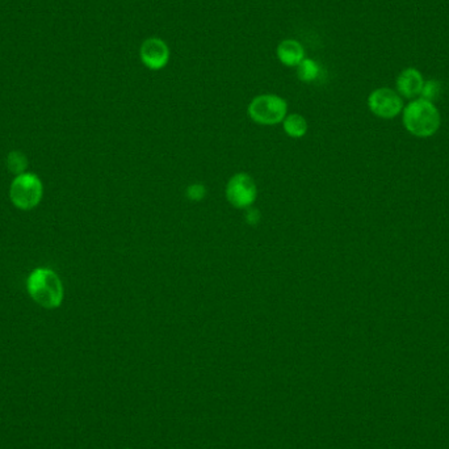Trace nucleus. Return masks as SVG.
<instances>
[{"mask_svg":"<svg viewBox=\"0 0 449 449\" xmlns=\"http://www.w3.org/2000/svg\"><path fill=\"white\" fill-rule=\"evenodd\" d=\"M26 292L29 297L44 309L53 310L62 305L64 288L62 279L50 268H36L26 279Z\"/></svg>","mask_w":449,"mask_h":449,"instance_id":"nucleus-1","label":"nucleus"},{"mask_svg":"<svg viewBox=\"0 0 449 449\" xmlns=\"http://www.w3.org/2000/svg\"><path fill=\"white\" fill-rule=\"evenodd\" d=\"M402 123L405 129L418 138H430L435 136L441 126V116L435 103L418 98L402 111Z\"/></svg>","mask_w":449,"mask_h":449,"instance_id":"nucleus-2","label":"nucleus"},{"mask_svg":"<svg viewBox=\"0 0 449 449\" xmlns=\"http://www.w3.org/2000/svg\"><path fill=\"white\" fill-rule=\"evenodd\" d=\"M44 199V184L33 173L15 176L10 187V200L13 206L20 211H32L37 208Z\"/></svg>","mask_w":449,"mask_h":449,"instance_id":"nucleus-3","label":"nucleus"},{"mask_svg":"<svg viewBox=\"0 0 449 449\" xmlns=\"http://www.w3.org/2000/svg\"><path fill=\"white\" fill-rule=\"evenodd\" d=\"M247 111L251 120L256 124H280L287 117L288 104L285 100L277 95L265 94L251 100Z\"/></svg>","mask_w":449,"mask_h":449,"instance_id":"nucleus-4","label":"nucleus"},{"mask_svg":"<svg viewBox=\"0 0 449 449\" xmlns=\"http://www.w3.org/2000/svg\"><path fill=\"white\" fill-rule=\"evenodd\" d=\"M226 199L237 209H249L258 199V187L246 173L233 175L226 184Z\"/></svg>","mask_w":449,"mask_h":449,"instance_id":"nucleus-5","label":"nucleus"},{"mask_svg":"<svg viewBox=\"0 0 449 449\" xmlns=\"http://www.w3.org/2000/svg\"><path fill=\"white\" fill-rule=\"evenodd\" d=\"M368 108L376 117L393 120L402 113L405 105L398 92L391 88L381 87L372 91L368 96Z\"/></svg>","mask_w":449,"mask_h":449,"instance_id":"nucleus-6","label":"nucleus"},{"mask_svg":"<svg viewBox=\"0 0 449 449\" xmlns=\"http://www.w3.org/2000/svg\"><path fill=\"white\" fill-rule=\"evenodd\" d=\"M139 57L148 69L158 71L164 69L170 61V49L161 38H148L141 45Z\"/></svg>","mask_w":449,"mask_h":449,"instance_id":"nucleus-7","label":"nucleus"},{"mask_svg":"<svg viewBox=\"0 0 449 449\" xmlns=\"http://www.w3.org/2000/svg\"><path fill=\"white\" fill-rule=\"evenodd\" d=\"M423 86V75L415 67H407L402 70L396 79V91L402 99L414 100L421 98Z\"/></svg>","mask_w":449,"mask_h":449,"instance_id":"nucleus-8","label":"nucleus"},{"mask_svg":"<svg viewBox=\"0 0 449 449\" xmlns=\"http://www.w3.org/2000/svg\"><path fill=\"white\" fill-rule=\"evenodd\" d=\"M277 58L288 67H297L303 60V48L296 39H284L277 46Z\"/></svg>","mask_w":449,"mask_h":449,"instance_id":"nucleus-9","label":"nucleus"},{"mask_svg":"<svg viewBox=\"0 0 449 449\" xmlns=\"http://www.w3.org/2000/svg\"><path fill=\"white\" fill-rule=\"evenodd\" d=\"M283 127L289 137L302 138L308 133L309 125L302 114L290 113V114H287V117L284 118Z\"/></svg>","mask_w":449,"mask_h":449,"instance_id":"nucleus-10","label":"nucleus"},{"mask_svg":"<svg viewBox=\"0 0 449 449\" xmlns=\"http://www.w3.org/2000/svg\"><path fill=\"white\" fill-rule=\"evenodd\" d=\"M28 158L23 151L13 150L7 155V168L15 176L25 174L28 170Z\"/></svg>","mask_w":449,"mask_h":449,"instance_id":"nucleus-11","label":"nucleus"},{"mask_svg":"<svg viewBox=\"0 0 449 449\" xmlns=\"http://www.w3.org/2000/svg\"><path fill=\"white\" fill-rule=\"evenodd\" d=\"M319 64L310 58H303L302 62L297 66V76L299 80L306 83L317 80V78L319 76Z\"/></svg>","mask_w":449,"mask_h":449,"instance_id":"nucleus-12","label":"nucleus"},{"mask_svg":"<svg viewBox=\"0 0 449 449\" xmlns=\"http://www.w3.org/2000/svg\"><path fill=\"white\" fill-rule=\"evenodd\" d=\"M441 95V83L437 79H430L424 80L423 89L421 94V98L424 100H428L431 103H435Z\"/></svg>","mask_w":449,"mask_h":449,"instance_id":"nucleus-13","label":"nucleus"},{"mask_svg":"<svg viewBox=\"0 0 449 449\" xmlns=\"http://www.w3.org/2000/svg\"><path fill=\"white\" fill-rule=\"evenodd\" d=\"M206 193H208V189L201 183H192L188 186L187 191H186V196L192 202H199L201 200L205 199Z\"/></svg>","mask_w":449,"mask_h":449,"instance_id":"nucleus-14","label":"nucleus"},{"mask_svg":"<svg viewBox=\"0 0 449 449\" xmlns=\"http://www.w3.org/2000/svg\"><path fill=\"white\" fill-rule=\"evenodd\" d=\"M246 211H247L246 215H245L246 222L251 224V226H256V224H259V222H261V218H262V214H261V212H259L258 209L252 208V206L249 208V209H246Z\"/></svg>","mask_w":449,"mask_h":449,"instance_id":"nucleus-15","label":"nucleus"}]
</instances>
